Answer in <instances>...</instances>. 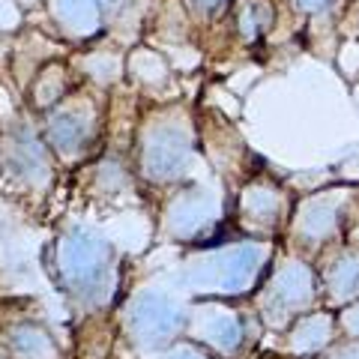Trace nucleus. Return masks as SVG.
Returning <instances> with one entry per match:
<instances>
[{"instance_id":"1","label":"nucleus","mask_w":359,"mask_h":359,"mask_svg":"<svg viewBox=\"0 0 359 359\" xmlns=\"http://www.w3.org/2000/svg\"><path fill=\"white\" fill-rule=\"evenodd\" d=\"M132 327L135 332H141V339H165V335L177 332L180 327V311L171 306V302H165L159 297H147L141 299L138 306L132 311Z\"/></svg>"},{"instance_id":"2","label":"nucleus","mask_w":359,"mask_h":359,"mask_svg":"<svg viewBox=\"0 0 359 359\" xmlns=\"http://www.w3.org/2000/svg\"><path fill=\"white\" fill-rule=\"evenodd\" d=\"M105 249L96 240H69L66 243V276L72 282H93L96 273L102 269Z\"/></svg>"},{"instance_id":"3","label":"nucleus","mask_w":359,"mask_h":359,"mask_svg":"<svg viewBox=\"0 0 359 359\" xmlns=\"http://www.w3.org/2000/svg\"><path fill=\"white\" fill-rule=\"evenodd\" d=\"M257 261H261V255H257L255 249H240V252H233L228 261H224V287H243V285H249L252 282V276H255V269H257Z\"/></svg>"},{"instance_id":"4","label":"nucleus","mask_w":359,"mask_h":359,"mask_svg":"<svg viewBox=\"0 0 359 359\" xmlns=\"http://www.w3.org/2000/svg\"><path fill=\"white\" fill-rule=\"evenodd\" d=\"M212 339H216L222 347H233L240 341V330L233 320H219V327H212Z\"/></svg>"},{"instance_id":"5","label":"nucleus","mask_w":359,"mask_h":359,"mask_svg":"<svg viewBox=\"0 0 359 359\" xmlns=\"http://www.w3.org/2000/svg\"><path fill=\"white\" fill-rule=\"evenodd\" d=\"M347 323H351L353 330H359V309H356V311H351V318H347Z\"/></svg>"},{"instance_id":"6","label":"nucleus","mask_w":359,"mask_h":359,"mask_svg":"<svg viewBox=\"0 0 359 359\" xmlns=\"http://www.w3.org/2000/svg\"><path fill=\"white\" fill-rule=\"evenodd\" d=\"M174 359H201V356H195V353H177Z\"/></svg>"},{"instance_id":"7","label":"nucleus","mask_w":359,"mask_h":359,"mask_svg":"<svg viewBox=\"0 0 359 359\" xmlns=\"http://www.w3.org/2000/svg\"><path fill=\"white\" fill-rule=\"evenodd\" d=\"M347 359H359V353H353V356H347Z\"/></svg>"}]
</instances>
